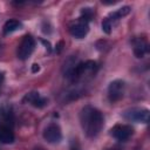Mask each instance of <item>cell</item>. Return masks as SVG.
<instances>
[{
    "label": "cell",
    "instance_id": "5",
    "mask_svg": "<svg viewBox=\"0 0 150 150\" xmlns=\"http://www.w3.org/2000/svg\"><path fill=\"white\" fill-rule=\"evenodd\" d=\"M125 91V84L122 80H115L110 82L108 87V98L110 102H117L120 101Z\"/></svg>",
    "mask_w": 150,
    "mask_h": 150
},
{
    "label": "cell",
    "instance_id": "7",
    "mask_svg": "<svg viewBox=\"0 0 150 150\" xmlns=\"http://www.w3.org/2000/svg\"><path fill=\"white\" fill-rule=\"evenodd\" d=\"M43 138L48 142V143H52V144H55V143H59L61 139H62V131H61V128L55 124V123H52L49 124L45 131H43Z\"/></svg>",
    "mask_w": 150,
    "mask_h": 150
},
{
    "label": "cell",
    "instance_id": "10",
    "mask_svg": "<svg viewBox=\"0 0 150 150\" xmlns=\"http://www.w3.org/2000/svg\"><path fill=\"white\" fill-rule=\"evenodd\" d=\"M14 138L12 129L5 124H0V142L4 144H11L14 142Z\"/></svg>",
    "mask_w": 150,
    "mask_h": 150
},
{
    "label": "cell",
    "instance_id": "2",
    "mask_svg": "<svg viewBox=\"0 0 150 150\" xmlns=\"http://www.w3.org/2000/svg\"><path fill=\"white\" fill-rule=\"evenodd\" d=\"M130 12V7L129 6H124L120 9H117L116 12L110 13L103 21H102V29L103 32H105L107 34H110L112 30V27L118 22V20L121 18H123L124 15H127Z\"/></svg>",
    "mask_w": 150,
    "mask_h": 150
},
{
    "label": "cell",
    "instance_id": "8",
    "mask_svg": "<svg viewBox=\"0 0 150 150\" xmlns=\"http://www.w3.org/2000/svg\"><path fill=\"white\" fill-rule=\"evenodd\" d=\"M69 32H70V34H71L74 38H76V39H82V38H84V36L88 34V32H89V26H88L87 22H84V21H82V20H79L76 23H74V25L70 26Z\"/></svg>",
    "mask_w": 150,
    "mask_h": 150
},
{
    "label": "cell",
    "instance_id": "15",
    "mask_svg": "<svg viewBox=\"0 0 150 150\" xmlns=\"http://www.w3.org/2000/svg\"><path fill=\"white\" fill-rule=\"evenodd\" d=\"M70 150H80V148H79V146H75V145H73V146L70 148Z\"/></svg>",
    "mask_w": 150,
    "mask_h": 150
},
{
    "label": "cell",
    "instance_id": "13",
    "mask_svg": "<svg viewBox=\"0 0 150 150\" xmlns=\"http://www.w3.org/2000/svg\"><path fill=\"white\" fill-rule=\"evenodd\" d=\"M91 18H93V9L91 8H83V11L81 13L80 20H82V21H84V22L88 23L91 20Z\"/></svg>",
    "mask_w": 150,
    "mask_h": 150
},
{
    "label": "cell",
    "instance_id": "9",
    "mask_svg": "<svg viewBox=\"0 0 150 150\" xmlns=\"http://www.w3.org/2000/svg\"><path fill=\"white\" fill-rule=\"evenodd\" d=\"M22 102L29 103V104H32V105H34L36 108H42V107H45L47 104V100L45 97L40 96V94L36 93V91H30V93L26 94V96L23 97Z\"/></svg>",
    "mask_w": 150,
    "mask_h": 150
},
{
    "label": "cell",
    "instance_id": "3",
    "mask_svg": "<svg viewBox=\"0 0 150 150\" xmlns=\"http://www.w3.org/2000/svg\"><path fill=\"white\" fill-rule=\"evenodd\" d=\"M123 117L128 121L136 123H148L149 122V110L145 108H131L124 111Z\"/></svg>",
    "mask_w": 150,
    "mask_h": 150
},
{
    "label": "cell",
    "instance_id": "4",
    "mask_svg": "<svg viewBox=\"0 0 150 150\" xmlns=\"http://www.w3.org/2000/svg\"><path fill=\"white\" fill-rule=\"evenodd\" d=\"M35 48V40L30 35H26L22 38L19 47H18V57L20 60H27Z\"/></svg>",
    "mask_w": 150,
    "mask_h": 150
},
{
    "label": "cell",
    "instance_id": "16",
    "mask_svg": "<svg viewBox=\"0 0 150 150\" xmlns=\"http://www.w3.org/2000/svg\"><path fill=\"white\" fill-rule=\"evenodd\" d=\"M2 81H4V75L0 73V86H1V83H2Z\"/></svg>",
    "mask_w": 150,
    "mask_h": 150
},
{
    "label": "cell",
    "instance_id": "12",
    "mask_svg": "<svg viewBox=\"0 0 150 150\" xmlns=\"http://www.w3.org/2000/svg\"><path fill=\"white\" fill-rule=\"evenodd\" d=\"M21 27H22V25H21L20 21L14 20V19L8 20V21H6V23L4 25V34H5V35L11 34V33H13V32L20 29Z\"/></svg>",
    "mask_w": 150,
    "mask_h": 150
},
{
    "label": "cell",
    "instance_id": "14",
    "mask_svg": "<svg viewBox=\"0 0 150 150\" xmlns=\"http://www.w3.org/2000/svg\"><path fill=\"white\" fill-rule=\"evenodd\" d=\"M39 69H40V67H39V64H36V63H34V64H33V67H32V71H33V73H36V71H38Z\"/></svg>",
    "mask_w": 150,
    "mask_h": 150
},
{
    "label": "cell",
    "instance_id": "6",
    "mask_svg": "<svg viewBox=\"0 0 150 150\" xmlns=\"http://www.w3.org/2000/svg\"><path fill=\"white\" fill-rule=\"evenodd\" d=\"M134 134V129L128 124H117L110 130V135L121 142L127 141Z\"/></svg>",
    "mask_w": 150,
    "mask_h": 150
},
{
    "label": "cell",
    "instance_id": "11",
    "mask_svg": "<svg viewBox=\"0 0 150 150\" xmlns=\"http://www.w3.org/2000/svg\"><path fill=\"white\" fill-rule=\"evenodd\" d=\"M148 52V45L142 39H136L134 41V54L136 57H143L144 54Z\"/></svg>",
    "mask_w": 150,
    "mask_h": 150
},
{
    "label": "cell",
    "instance_id": "1",
    "mask_svg": "<svg viewBox=\"0 0 150 150\" xmlns=\"http://www.w3.org/2000/svg\"><path fill=\"white\" fill-rule=\"evenodd\" d=\"M80 123L86 136L95 137L101 132L104 124V118L97 108L93 105H86L81 109Z\"/></svg>",
    "mask_w": 150,
    "mask_h": 150
}]
</instances>
